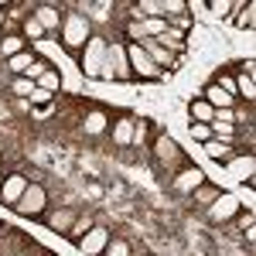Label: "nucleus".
I'll return each instance as SVG.
<instances>
[{"label":"nucleus","instance_id":"nucleus-16","mask_svg":"<svg viewBox=\"0 0 256 256\" xmlns=\"http://www.w3.org/2000/svg\"><path fill=\"white\" fill-rule=\"evenodd\" d=\"M205 154L212 160H218V164H229V160H232V147L222 144V140H208V144H205Z\"/></svg>","mask_w":256,"mask_h":256},{"label":"nucleus","instance_id":"nucleus-37","mask_svg":"<svg viewBox=\"0 0 256 256\" xmlns=\"http://www.w3.org/2000/svg\"><path fill=\"white\" fill-rule=\"evenodd\" d=\"M113 14V4H92V18H99V20H106Z\"/></svg>","mask_w":256,"mask_h":256},{"label":"nucleus","instance_id":"nucleus-31","mask_svg":"<svg viewBox=\"0 0 256 256\" xmlns=\"http://www.w3.org/2000/svg\"><path fill=\"white\" fill-rule=\"evenodd\" d=\"M99 256H130V242H126V239H110L106 250Z\"/></svg>","mask_w":256,"mask_h":256},{"label":"nucleus","instance_id":"nucleus-33","mask_svg":"<svg viewBox=\"0 0 256 256\" xmlns=\"http://www.w3.org/2000/svg\"><path fill=\"white\" fill-rule=\"evenodd\" d=\"M41 34H44V28H41L38 20H34V14H24V38H41Z\"/></svg>","mask_w":256,"mask_h":256},{"label":"nucleus","instance_id":"nucleus-13","mask_svg":"<svg viewBox=\"0 0 256 256\" xmlns=\"http://www.w3.org/2000/svg\"><path fill=\"white\" fill-rule=\"evenodd\" d=\"M154 41H158L160 48H168L171 55H181V52L188 48V41H184V34H181V31H174V28H164V31H160V34H158Z\"/></svg>","mask_w":256,"mask_h":256},{"label":"nucleus","instance_id":"nucleus-6","mask_svg":"<svg viewBox=\"0 0 256 256\" xmlns=\"http://www.w3.org/2000/svg\"><path fill=\"white\" fill-rule=\"evenodd\" d=\"M198 184H205V171H202V168H195V164L181 168V171L171 178V188H174L178 195H192Z\"/></svg>","mask_w":256,"mask_h":256},{"label":"nucleus","instance_id":"nucleus-19","mask_svg":"<svg viewBox=\"0 0 256 256\" xmlns=\"http://www.w3.org/2000/svg\"><path fill=\"white\" fill-rule=\"evenodd\" d=\"M24 44H28L24 34H7V38L0 41V55H4V58H14V55L24 52Z\"/></svg>","mask_w":256,"mask_h":256},{"label":"nucleus","instance_id":"nucleus-20","mask_svg":"<svg viewBox=\"0 0 256 256\" xmlns=\"http://www.w3.org/2000/svg\"><path fill=\"white\" fill-rule=\"evenodd\" d=\"M218 195H222V192H218L216 184H208V181H205V184H198L195 192H192V202H195V205H212Z\"/></svg>","mask_w":256,"mask_h":256},{"label":"nucleus","instance_id":"nucleus-9","mask_svg":"<svg viewBox=\"0 0 256 256\" xmlns=\"http://www.w3.org/2000/svg\"><path fill=\"white\" fill-rule=\"evenodd\" d=\"M154 158H158L160 164H181V147H178L168 134H158V137H154Z\"/></svg>","mask_w":256,"mask_h":256},{"label":"nucleus","instance_id":"nucleus-17","mask_svg":"<svg viewBox=\"0 0 256 256\" xmlns=\"http://www.w3.org/2000/svg\"><path fill=\"white\" fill-rule=\"evenodd\" d=\"M113 140H116L120 147H126V144H134V116H123L113 126Z\"/></svg>","mask_w":256,"mask_h":256},{"label":"nucleus","instance_id":"nucleus-27","mask_svg":"<svg viewBox=\"0 0 256 256\" xmlns=\"http://www.w3.org/2000/svg\"><path fill=\"white\" fill-rule=\"evenodd\" d=\"M236 92L246 99L250 106H253V99H256V86H253V79H250V76H239V79H236Z\"/></svg>","mask_w":256,"mask_h":256},{"label":"nucleus","instance_id":"nucleus-35","mask_svg":"<svg viewBox=\"0 0 256 256\" xmlns=\"http://www.w3.org/2000/svg\"><path fill=\"white\" fill-rule=\"evenodd\" d=\"M192 137L208 144V140H212V126H208V123H192Z\"/></svg>","mask_w":256,"mask_h":256},{"label":"nucleus","instance_id":"nucleus-24","mask_svg":"<svg viewBox=\"0 0 256 256\" xmlns=\"http://www.w3.org/2000/svg\"><path fill=\"white\" fill-rule=\"evenodd\" d=\"M34 89H38V82H31L28 76H18V79L10 82V92H14V96H20V99H28Z\"/></svg>","mask_w":256,"mask_h":256},{"label":"nucleus","instance_id":"nucleus-29","mask_svg":"<svg viewBox=\"0 0 256 256\" xmlns=\"http://www.w3.org/2000/svg\"><path fill=\"white\" fill-rule=\"evenodd\" d=\"M82 126H86V134H102V130H106V113H99V110H96V113H89Z\"/></svg>","mask_w":256,"mask_h":256},{"label":"nucleus","instance_id":"nucleus-26","mask_svg":"<svg viewBox=\"0 0 256 256\" xmlns=\"http://www.w3.org/2000/svg\"><path fill=\"white\" fill-rule=\"evenodd\" d=\"M239 10H242V14L236 18V28H253V20H256V4H253V0H246V4H239Z\"/></svg>","mask_w":256,"mask_h":256},{"label":"nucleus","instance_id":"nucleus-1","mask_svg":"<svg viewBox=\"0 0 256 256\" xmlns=\"http://www.w3.org/2000/svg\"><path fill=\"white\" fill-rule=\"evenodd\" d=\"M89 38H92V34H89V18H86V14L72 10L68 18L62 20V41H65L68 52H82Z\"/></svg>","mask_w":256,"mask_h":256},{"label":"nucleus","instance_id":"nucleus-34","mask_svg":"<svg viewBox=\"0 0 256 256\" xmlns=\"http://www.w3.org/2000/svg\"><path fill=\"white\" fill-rule=\"evenodd\" d=\"M52 99H55V92H44V89H34V92L28 96V102H34V106H52Z\"/></svg>","mask_w":256,"mask_h":256},{"label":"nucleus","instance_id":"nucleus-28","mask_svg":"<svg viewBox=\"0 0 256 256\" xmlns=\"http://www.w3.org/2000/svg\"><path fill=\"white\" fill-rule=\"evenodd\" d=\"M208 126H212V140L229 144V140L236 137V126H232V123H208Z\"/></svg>","mask_w":256,"mask_h":256},{"label":"nucleus","instance_id":"nucleus-40","mask_svg":"<svg viewBox=\"0 0 256 256\" xmlns=\"http://www.w3.org/2000/svg\"><path fill=\"white\" fill-rule=\"evenodd\" d=\"M0 20H4V10H0Z\"/></svg>","mask_w":256,"mask_h":256},{"label":"nucleus","instance_id":"nucleus-11","mask_svg":"<svg viewBox=\"0 0 256 256\" xmlns=\"http://www.w3.org/2000/svg\"><path fill=\"white\" fill-rule=\"evenodd\" d=\"M24 188H28V174H10V178H4V188H0V198L14 208L20 202V195H24Z\"/></svg>","mask_w":256,"mask_h":256},{"label":"nucleus","instance_id":"nucleus-14","mask_svg":"<svg viewBox=\"0 0 256 256\" xmlns=\"http://www.w3.org/2000/svg\"><path fill=\"white\" fill-rule=\"evenodd\" d=\"M205 102H208L212 110H232V106H236V96H229V92L218 89V86H208V89H205Z\"/></svg>","mask_w":256,"mask_h":256},{"label":"nucleus","instance_id":"nucleus-4","mask_svg":"<svg viewBox=\"0 0 256 256\" xmlns=\"http://www.w3.org/2000/svg\"><path fill=\"white\" fill-rule=\"evenodd\" d=\"M126 62H130V72H134V79H147V82H158L164 79V72H160L158 65L150 62V55L140 48V44H126Z\"/></svg>","mask_w":256,"mask_h":256},{"label":"nucleus","instance_id":"nucleus-8","mask_svg":"<svg viewBox=\"0 0 256 256\" xmlns=\"http://www.w3.org/2000/svg\"><path fill=\"white\" fill-rule=\"evenodd\" d=\"M106 242H110V229H102V226H92L86 236L76 242L82 253H89V256H99L102 250H106Z\"/></svg>","mask_w":256,"mask_h":256},{"label":"nucleus","instance_id":"nucleus-2","mask_svg":"<svg viewBox=\"0 0 256 256\" xmlns=\"http://www.w3.org/2000/svg\"><path fill=\"white\" fill-rule=\"evenodd\" d=\"M99 79H116V82H134V72H130V62H126V44L123 41H113L106 48V68Z\"/></svg>","mask_w":256,"mask_h":256},{"label":"nucleus","instance_id":"nucleus-15","mask_svg":"<svg viewBox=\"0 0 256 256\" xmlns=\"http://www.w3.org/2000/svg\"><path fill=\"white\" fill-rule=\"evenodd\" d=\"M72 222H76V212H72V208H58V212L48 216V226H52L55 232H62V236L72 229Z\"/></svg>","mask_w":256,"mask_h":256},{"label":"nucleus","instance_id":"nucleus-10","mask_svg":"<svg viewBox=\"0 0 256 256\" xmlns=\"http://www.w3.org/2000/svg\"><path fill=\"white\" fill-rule=\"evenodd\" d=\"M140 48H144V52H147V55H150V62H154V65H158L160 72H164V68H174L178 55H171V52H168V48H160V44H158V41H154V38L140 41Z\"/></svg>","mask_w":256,"mask_h":256},{"label":"nucleus","instance_id":"nucleus-41","mask_svg":"<svg viewBox=\"0 0 256 256\" xmlns=\"http://www.w3.org/2000/svg\"><path fill=\"white\" fill-rule=\"evenodd\" d=\"M0 188H4V181H0Z\"/></svg>","mask_w":256,"mask_h":256},{"label":"nucleus","instance_id":"nucleus-32","mask_svg":"<svg viewBox=\"0 0 256 256\" xmlns=\"http://www.w3.org/2000/svg\"><path fill=\"white\" fill-rule=\"evenodd\" d=\"M140 28H144V34H147V38H158L160 31L168 28V20H164V18H147V20H140Z\"/></svg>","mask_w":256,"mask_h":256},{"label":"nucleus","instance_id":"nucleus-5","mask_svg":"<svg viewBox=\"0 0 256 256\" xmlns=\"http://www.w3.org/2000/svg\"><path fill=\"white\" fill-rule=\"evenodd\" d=\"M44 205H48V192L41 188L38 181H28V188H24L20 202L14 205V212H18V216L34 218V216H41V212H44Z\"/></svg>","mask_w":256,"mask_h":256},{"label":"nucleus","instance_id":"nucleus-21","mask_svg":"<svg viewBox=\"0 0 256 256\" xmlns=\"http://www.w3.org/2000/svg\"><path fill=\"white\" fill-rule=\"evenodd\" d=\"M229 164H232V168H236L239 171V178H242V181H246V184H253L256 178H253V154H246V158H239V160H229Z\"/></svg>","mask_w":256,"mask_h":256},{"label":"nucleus","instance_id":"nucleus-38","mask_svg":"<svg viewBox=\"0 0 256 256\" xmlns=\"http://www.w3.org/2000/svg\"><path fill=\"white\" fill-rule=\"evenodd\" d=\"M232 113H236V110H216V116H212V123H232V126H236V120H232Z\"/></svg>","mask_w":256,"mask_h":256},{"label":"nucleus","instance_id":"nucleus-22","mask_svg":"<svg viewBox=\"0 0 256 256\" xmlns=\"http://www.w3.org/2000/svg\"><path fill=\"white\" fill-rule=\"evenodd\" d=\"M31 62H34L31 52H20V55H14V58H7V68H10L14 76H24V72L31 68Z\"/></svg>","mask_w":256,"mask_h":256},{"label":"nucleus","instance_id":"nucleus-36","mask_svg":"<svg viewBox=\"0 0 256 256\" xmlns=\"http://www.w3.org/2000/svg\"><path fill=\"white\" fill-rule=\"evenodd\" d=\"M41 72H48V62L34 58V62H31V68H28V72H24V76H28V79L34 82V79H41Z\"/></svg>","mask_w":256,"mask_h":256},{"label":"nucleus","instance_id":"nucleus-39","mask_svg":"<svg viewBox=\"0 0 256 256\" xmlns=\"http://www.w3.org/2000/svg\"><path fill=\"white\" fill-rule=\"evenodd\" d=\"M4 229H7V226H4V222H0V232H4Z\"/></svg>","mask_w":256,"mask_h":256},{"label":"nucleus","instance_id":"nucleus-25","mask_svg":"<svg viewBox=\"0 0 256 256\" xmlns=\"http://www.w3.org/2000/svg\"><path fill=\"white\" fill-rule=\"evenodd\" d=\"M58 86H62V76L55 72V68H48V72H41V79H38V89H44V92H58Z\"/></svg>","mask_w":256,"mask_h":256},{"label":"nucleus","instance_id":"nucleus-23","mask_svg":"<svg viewBox=\"0 0 256 256\" xmlns=\"http://www.w3.org/2000/svg\"><path fill=\"white\" fill-rule=\"evenodd\" d=\"M192 116H195V123H212L216 110H212L205 99H195V102H192Z\"/></svg>","mask_w":256,"mask_h":256},{"label":"nucleus","instance_id":"nucleus-3","mask_svg":"<svg viewBox=\"0 0 256 256\" xmlns=\"http://www.w3.org/2000/svg\"><path fill=\"white\" fill-rule=\"evenodd\" d=\"M106 48H110L106 38L86 41V48H82V76L86 79H99L102 76V68H106Z\"/></svg>","mask_w":256,"mask_h":256},{"label":"nucleus","instance_id":"nucleus-18","mask_svg":"<svg viewBox=\"0 0 256 256\" xmlns=\"http://www.w3.org/2000/svg\"><path fill=\"white\" fill-rule=\"evenodd\" d=\"M92 226H96V222H92V216H76V222H72V229L65 232V239H68V242H79V239L86 236Z\"/></svg>","mask_w":256,"mask_h":256},{"label":"nucleus","instance_id":"nucleus-30","mask_svg":"<svg viewBox=\"0 0 256 256\" xmlns=\"http://www.w3.org/2000/svg\"><path fill=\"white\" fill-rule=\"evenodd\" d=\"M239 4H232V0H208L205 4V10H212L216 18H229V10H236Z\"/></svg>","mask_w":256,"mask_h":256},{"label":"nucleus","instance_id":"nucleus-7","mask_svg":"<svg viewBox=\"0 0 256 256\" xmlns=\"http://www.w3.org/2000/svg\"><path fill=\"white\" fill-rule=\"evenodd\" d=\"M239 205H242V202H239L236 195H218L216 202L205 205V208H208V218H212V222H229V218L239 212Z\"/></svg>","mask_w":256,"mask_h":256},{"label":"nucleus","instance_id":"nucleus-12","mask_svg":"<svg viewBox=\"0 0 256 256\" xmlns=\"http://www.w3.org/2000/svg\"><path fill=\"white\" fill-rule=\"evenodd\" d=\"M34 20H38L44 31H55V28H62V10L55 4H38L34 7Z\"/></svg>","mask_w":256,"mask_h":256}]
</instances>
